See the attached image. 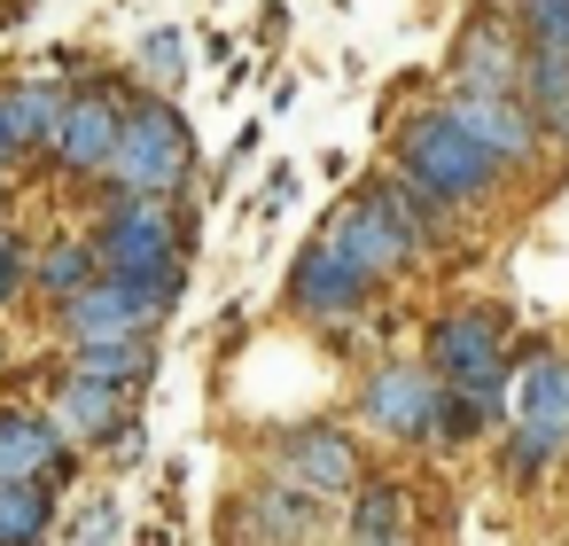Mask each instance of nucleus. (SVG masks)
<instances>
[{"label":"nucleus","mask_w":569,"mask_h":546,"mask_svg":"<svg viewBox=\"0 0 569 546\" xmlns=\"http://www.w3.org/2000/svg\"><path fill=\"white\" fill-rule=\"evenodd\" d=\"M390 172H406L421 196H437L445 211H483L507 180H515V165L499 157V149H483L445 102H421V110H406L398 126H390Z\"/></svg>","instance_id":"obj_1"},{"label":"nucleus","mask_w":569,"mask_h":546,"mask_svg":"<svg viewBox=\"0 0 569 546\" xmlns=\"http://www.w3.org/2000/svg\"><path fill=\"white\" fill-rule=\"evenodd\" d=\"M196 203H164V196H94L87 211V242L102 258V274L118 281H164V289H188V266H196Z\"/></svg>","instance_id":"obj_2"},{"label":"nucleus","mask_w":569,"mask_h":546,"mask_svg":"<svg viewBox=\"0 0 569 546\" xmlns=\"http://www.w3.org/2000/svg\"><path fill=\"white\" fill-rule=\"evenodd\" d=\"M196 172H203V141H196L180 95H133L126 141H118L102 188H110V196H164V203H188Z\"/></svg>","instance_id":"obj_3"},{"label":"nucleus","mask_w":569,"mask_h":546,"mask_svg":"<svg viewBox=\"0 0 569 546\" xmlns=\"http://www.w3.org/2000/svg\"><path fill=\"white\" fill-rule=\"evenodd\" d=\"M133 71H79L71 79V102H63V118H56V141H48V157H40V172H56V180H71V188H102V172H110V157H118V141H126V110H133Z\"/></svg>","instance_id":"obj_4"},{"label":"nucleus","mask_w":569,"mask_h":546,"mask_svg":"<svg viewBox=\"0 0 569 546\" xmlns=\"http://www.w3.org/2000/svg\"><path fill=\"white\" fill-rule=\"evenodd\" d=\"M421 359L476 406L507 414L515 398V359H507V305H445L421 328Z\"/></svg>","instance_id":"obj_5"},{"label":"nucleus","mask_w":569,"mask_h":546,"mask_svg":"<svg viewBox=\"0 0 569 546\" xmlns=\"http://www.w3.org/2000/svg\"><path fill=\"white\" fill-rule=\"evenodd\" d=\"M320 235L351 258V266H367L382 289L390 281H406L429 250H421V235H413V219L398 211V196H390V180L375 172L367 188H351V196H336L328 203V219H320Z\"/></svg>","instance_id":"obj_6"},{"label":"nucleus","mask_w":569,"mask_h":546,"mask_svg":"<svg viewBox=\"0 0 569 546\" xmlns=\"http://www.w3.org/2000/svg\"><path fill=\"white\" fill-rule=\"evenodd\" d=\"M188 289H164V281H118V274H94L79 297H63L48 312V328L71 344H118V336H164V320L180 312Z\"/></svg>","instance_id":"obj_7"},{"label":"nucleus","mask_w":569,"mask_h":546,"mask_svg":"<svg viewBox=\"0 0 569 546\" xmlns=\"http://www.w3.org/2000/svg\"><path fill=\"white\" fill-rule=\"evenodd\" d=\"M382 297V281L367 274V266H351L320 227H312V242L289 258V274H281V305L297 312V320H312V328H351V320H367V305Z\"/></svg>","instance_id":"obj_8"},{"label":"nucleus","mask_w":569,"mask_h":546,"mask_svg":"<svg viewBox=\"0 0 569 546\" xmlns=\"http://www.w3.org/2000/svg\"><path fill=\"white\" fill-rule=\"evenodd\" d=\"M522 24L507 17V0H483V9L460 17L452 48H445V87L452 95H522Z\"/></svg>","instance_id":"obj_9"},{"label":"nucleus","mask_w":569,"mask_h":546,"mask_svg":"<svg viewBox=\"0 0 569 546\" xmlns=\"http://www.w3.org/2000/svg\"><path fill=\"white\" fill-rule=\"evenodd\" d=\"M437 406H445V375L429 359H382L359 383V421L390 445H429L437 437Z\"/></svg>","instance_id":"obj_10"},{"label":"nucleus","mask_w":569,"mask_h":546,"mask_svg":"<svg viewBox=\"0 0 569 546\" xmlns=\"http://www.w3.org/2000/svg\"><path fill=\"white\" fill-rule=\"evenodd\" d=\"M273 476L297 484V492H312V499H343V492H359L367 460H359V437L351 429L305 421V429H281L273 437Z\"/></svg>","instance_id":"obj_11"},{"label":"nucleus","mask_w":569,"mask_h":546,"mask_svg":"<svg viewBox=\"0 0 569 546\" xmlns=\"http://www.w3.org/2000/svg\"><path fill=\"white\" fill-rule=\"evenodd\" d=\"M63 102H71V79L63 71H17V79H0V141H9L17 172H32L48 157Z\"/></svg>","instance_id":"obj_12"},{"label":"nucleus","mask_w":569,"mask_h":546,"mask_svg":"<svg viewBox=\"0 0 569 546\" xmlns=\"http://www.w3.org/2000/svg\"><path fill=\"white\" fill-rule=\"evenodd\" d=\"M437 102H445V110L483 141V149H499L515 172H530V165L546 157V133H538V118H530V102H522V95H452V87H445Z\"/></svg>","instance_id":"obj_13"},{"label":"nucleus","mask_w":569,"mask_h":546,"mask_svg":"<svg viewBox=\"0 0 569 546\" xmlns=\"http://www.w3.org/2000/svg\"><path fill=\"white\" fill-rule=\"evenodd\" d=\"M515 429H530L546 453H569V351L522 359V383H515Z\"/></svg>","instance_id":"obj_14"},{"label":"nucleus","mask_w":569,"mask_h":546,"mask_svg":"<svg viewBox=\"0 0 569 546\" xmlns=\"http://www.w3.org/2000/svg\"><path fill=\"white\" fill-rule=\"evenodd\" d=\"M48 414H56V429H63L79 453H102V445L133 421V398H118V390H102V383H79V375H56V383H48Z\"/></svg>","instance_id":"obj_15"},{"label":"nucleus","mask_w":569,"mask_h":546,"mask_svg":"<svg viewBox=\"0 0 569 546\" xmlns=\"http://www.w3.org/2000/svg\"><path fill=\"white\" fill-rule=\"evenodd\" d=\"M71 437L48 406H0V484H40Z\"/></svg>","instance_id":"obj_16"},{"label":"nucleus","mask_w":569,"mask_h":546,"mask_svg":"<svg viewBox=\"0 0 569 546\" xmlns=\"http://www.w3.org/2000/svg\"><path fill=\"white\" fill-rule=\"evenodd\" d=\"M63 375L79 383H102L118 398H141L157 383V336H118V344H71L63 351Z\"/></svg>","instance_id":"obj_17"},{"label":"nucleus","mask_w":569,"mask_h":546,"mask_svg":"<svg viewBox=\"0 0 569 546\" xmlns=\"http://www.w3.org/2000/svg\"><path fill=\"white\" fill-rule=\"evenodd\" d=\"M320 515H328V499H312V492H297L281 476H266L242 499V530H258L266 546H312L320 538Z\"/></svg>","instance_id":"obj_18"},{"label":"nucleus","mask_w":569,"mask_h":546,"mask_svg":"<svg viewBox=\"0 0 569 546\" xmlns=\"http://www.w3.org/2000/svg\"><path fill=\"white\" fill-rule=\"evenodd\" d=\"M94 274H102V258H94L87 227H63V235H40V242H32V297H40L48 312H56L63 297H79Z\"/></svg>","instance_id":"obj_19"},{"label":"nucleus","mask_w":569,"mask_h":546,"mask_svg":"<svg viewBox=\"0 0 569 546\" xmlns=\"http://www.w3.org/2000/svg\"><path fill=\"white\" fill-rule=\"evenodd\" d=\"M522 102H530L546 149H569V56L561 48H530L522 56Z\"/></svg>","instance_id":"obj_20"},{"label":"nucleus","mask_w":569,"mask_h":546,"mask_svg":"<svg viewBox=\"0 0 569 546\" xmlns=\"http://www.w3.org/2000/svg\"><path fill=\"white\" fill-rule=\"evenodd\" d=\"M63 530V492L48 484H0V546H48Z\"/></svg>","instance_id":"obj_21"},{"label":"nucleus","mask_w":569,"mask_h":546,"mask_svg":"<svg viewBox=\"0 0 569 546\" xmlns=\"http://www.w3.org/2000/svg\"><path fill=\"white\" fill-rule=\"evenodd\" d=\"M188 56H196V40L180 24H149L133 40V87L141 95H180L188 87Z\"/></svg>","instance_id":"obj_22"},{"label":"nucleus","mask_w":569,"mask_h":546,"mask_svg":"<svg viewBox=\"0 0 569 546\" xmlns=\"http://www.w3.org/2000/svg\"><path fill=\"white\" fill-rule=\"evenodd\" d=\"M375 530H406V484H398V476H359L351 538H375Z\"/></svg>","instance_id":"obj_23"},{"label":"nucleus","mask_w":569,"mask_h":546,"mask_svg":"<svg viewBox=\"0 0 569 546\" xmlns=\"http://www.w3.org/2000/svg\"><path fill=\"white\" fill-rule=\"evenodd\" d=\"M32 297V235L0 211V312H17Z\"/></svg>","instance_id":"obj_24"},{"label":"nucleus","mask_w":569,"mask_h":546,"mask_svg":"<svg viewBox=\"0 0 569 546\" xmlns=\"http://www.w3.org/2000/svg\"><path fill=\"white\" fill-rule=\"evenodd\" d=\"M491 421H499L491 406H476V398H460V390L445 383V406H437V437H429V445H445V453H460V445H476V437H483Z\"/></svg>","instance_id":"obj_25"},{"label":"nucleus","mask_w":569,"mask_h":546,"mask_svg":"<svg viewBox=\"0 0 569 546\" xmlns=\"http://www.w3.org/2000/svg\"><path fill=\"white\" fill-rule=\"evenodd\" d=\"M507 17L522 24L530 48H561L569 56V0H507Z\"/></svg>","instance_id":"obj_26"},{"label":"nucleus","mask_w":569,"mask_h":546,"mask_svg":"<svg viewBox=\"0 0 569 546\" xmlns=\"http://www.w3.org/2000/svg\"><path fill=\"white\" fill-rule=\"evenodd\" d=\"M118 530H126V515H118V499H87V507H79V515L63 523V538H71V546H110Z\"/></svg>","instance_id":"obj_27"},{"label":"nucleus","mask_w":569,"mask_h":546,"mask_svg":"<svg viewBox=\"0 0 569 546\" xmlns=\"http://www.w3.org/2000/svg\"><path fill=\"white\" fill-rule=\"evenodd\" d=\"M297 188H305L297 165H273V172H266V196H258V219H281V211L297 203Z\"/></svg>","instance_id":"obj_28"},{"label":"nucleus","mask_w":569,"mask_h":546,"mask_svg":"<svg viewBox=\"0 0 569 546\" xmlns=\"http://www.w3.org/2000/svg\"><path fill=\"white\" fill-rule=\"evenodd\" d=\"M102 453H110V460H118V468H133V460H141V453H149V429H141V421H126V429H118V437H110V445H102Z\"/></svg>","instance_id":"obj_29"},{"label":"nucleus","mask_w":569,"mask_h":546,"mask_svg":"<svg viewBox=\"0 0 569 546\" xmlns=\"http://www.w3.org/2000/svg\"><path fill=\"white\" fill-rule=\"evenodd\" d=\"M258 40H266V48H281V40H289V0H266V17H258Z\"/></svg>","instance_id":"obj_30"},{"label":"nucleus","mask_w":569,"mask_h":546,"mask_svg":"<svg viewBox=\"0 0 569 546\" xmlns=\"http://www.w3.org/2000/svg\"><path fill=\"white\" fill-rule=\"evenodd\" d=\"M17 203V157H9V141H0V211Z\"/></svg>","instance_id":"obj_31"},{"label":"nucleus","mask_w":569,"mask_h":546,"mask_svg":"<svg viewBox=\"0 0 569 546\" xmlns=\"http://www.w3.org/2000/svg\"><path fill=\"white\" fill-rule=\"evenodd\" d=\"M17 24H32V0H0V32H17Z\"/></svg>","instance_id":"obj_32"},{"label":"nucleus","mask_w":569,"mask_h":546,"mask_svg":"<svg viewBox=\"0 0 569 546\" xmlns=\"http://www.w3.org/2000/svg\"><path fill=\"white\" fill-rule=\"evenodd\" d=\"M351 546H413V530H375V538H351Z\"/></svg>","instance_id":"obj_33"}]
</instances>
